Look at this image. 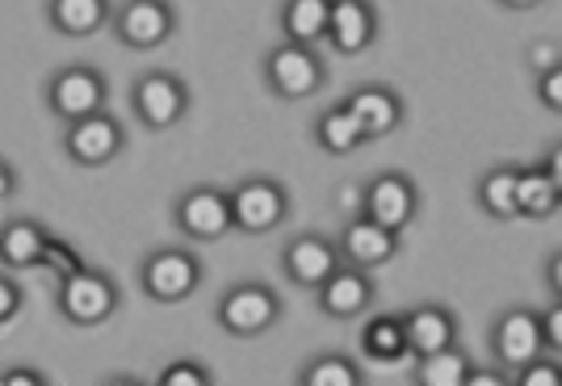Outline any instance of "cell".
<instances>
[{
  "label": "cell",
  "instance_id": "obj_20",
  "mask_svg": "<svg viewBox=\"0 0 562 386\" xmlns=\"http://www.w3.org/2000/svg\"><path fill=\"white\" fill-rule=\"evenodd\" d=\"M47 243H50V236L38 218L18 215V218H9L4 231H0V261H4V269H13V273L34 269V265H43Z\"/></svg>",
  "mask_w": 562,
  "mask_h": 386
},
{
  "label": "cell",
  "instance_id": "obj_4",
  "mask_svg": "<svg viewBox=\"0 0 562 386\" xmlns=\"http://www.w3.org/2000/svg\"><path fill=\"white\" fill-rule=\"evenodd\" d=\"M172 227L193 243H214L235 231L232 190L193 185L172 202Z\"/></svg>",
  "mask_w": 562,
  "mask_h": 386
},
{
  "label": "cell",
  "instance_id": "obj_1",
  "mask_svg": "<svg viewBox=\"0 0 562 386\" xmlns=\"http://www.w3.org/2000/svg\"><path fill=\"white\" fill-rule=\"evenodd\" d=\"M281 294L269 282H257V277H244V282H232V286L218 294L214 303V319L218 328L235 340H252L265 337L269 328L281 323Z\"/></svg>",
  "mask_w": 562,
  "mask_h": 386
},
{
  "label": "cell",
  "instance_id": "obj_18",
  "mask_svg": "<svg viewBox=\"0 0 562 386\" xmlns=\"http://www.w3.org/2000/svg\"><path fill=\"white\" fill-rule=\"evenodd\" d=\"M403 323H407V349L412 357H428L437 349H449L458 344V315L441 307V303H420L412 311H403Z\"/></svg>",
  "mask_w": 562,
  "mask_h": 386
},
{
  "label": "cell",
  "instance_id": "obj_33",
  "mask_svg": "<svg viewBox=\"0 0 562 386\" xmlns=\"http://www.w3.org/2000/svg\"><path fill=\"white\" fill-rule=\"evenodd\" d=\"M529 68H533V76H541V72H550V68H559L562 64V47L559 43H550V38H541V43H533L529 47Z\"/></svg>",
  "mask_w": 562,
  "mask_h": 386
},
{
  "label": "cell",
  "instance_id": "obj_19",
  "mask_svg": "<svg viewBox=\"0 0 562 386\" xmlns=\"http://www.w3.org/2000/svg\"><path fill=\"white\" fill-rule=\"evenodd\" d=\"M114 13L110 0H47V22L64 38H93L97 30L114 25Z\"/></svg>",
  "mask_w": 562,
  "mask_h": 386
},
{
  "label": "cell",
  "instance_id": "obj_7",
  "mask_svg": "<svg viewBox=\"0 0 562 386\" xmlns=\"http://www.w3.org/2000/svg\"><path fill=\"white\" fill-rule=\"evenodd\" d=\"M232 211H235V231L244 236H269L290 218V190L278 177H239L232 185Z\"/></svg>",
  "mask_w": 562,
  "mask_h": 386
},
{
  "label": "cell",
  "instance_id": "obj_26",
  "mask_svg": "<svg viewBox=\"0 0 562 386\" xmlns=\"http://www.w3.org/2000/svg\"><path fill=\"white\" fill-rule=\"evenodd\" d=\"M562 206V185L546 164L520 169V218H550Z\"/></svg>",
  "mask_w": 562,
  "mask_h": 386
},
{
  "label": "cell",
  "instance_id": "obj_21",
  "mask_svg": "<svg viewBox=\"0 0 562 386\" xmlns=\"http://www.w3.org/2000/svg\"><path fill=\"white\" fill-rule=\"evenodd\" d=\"M281 38L290 43H328L331 0H281Z\"/></svg>",
  "mask_w": 562,
  "mask_h": 386
},
{
  "label": "cell",
  "instance_id": "obj_10",
  "mask_svg": "<svg viewBox=\"0 0 562 386\" xmlns=\"http://www.w3.org/2000/svg\"><path fill=\"white\" fill-rule=\"evenodd\" d=\"M361 215L378 218L391 231H407L420 215V190L407 172H378L361 185Z\"/></svg>",
  "mask_w": 562,
  "mask_h": 386
},
{
  "label": "cell",
  "instance_id": "obj_37",
  "mask_svg": "<svg viewBox=\"0 0 562 386\" xmlns=\"http://www.w3.org/2000/svg\"><path fill=\"white\" fill-rule=\"evenodd\" d=\"M546 282L554 290V298H562V248L550 257V265H546Z\"/></svg>",
  "mask_w": 562,
  "mask_h": 386
},
{
  "label": "cell",
  "instance_id": "obj_17",
  "mask_svg": "<svg viewBox=\"0 0 562 386\" xmlns=\"http://www.w3.org/2000/svg\"><path fill=\"white\" fill-rule=\"evenodd\" d=\"M345 105L357 114V122H361V130H366L370 144L395 135L398 126H403V101H398V93L386 89V84H357V89L345 96Z\"/></svg>",
  "mask_w": 562,
  "mask_h": 386
},
{
  "label": "cell",
  "instance_id": "obj_25",
  "mask_svg": "<svg viewBox=\"0 0 562 386\" xmlns=\"http://www.w3.org/2000/svg\"><path fill=\"white\" fill-rule=\"evenodd\" d=\"M470 374H474V362H470L467 349L449 344V349H437L428 357H416V386H470Z\"/></svg>",
  "mask_w": 562,
  "mask_h": 386
},
{
  "label": "cell",
  "instance_id": "obj_11",
  "mask_svg": "<svg viewBox=\"0 0 562 386\" xmlns=\"http://www.w3.org/2000/svg\"><path fill=\"white\" fill-rule=\"evenodd\" d=\"M177 9L172 0H126L114 13V38L131 50H156L177 34Z\"/></svg>",
  "mask_w": 562,
  "mask_h": 386
},
{
  "label": "cell",
  "instance_id": "obj_12",
  "mask_svg": "<svg viewBox=\"0 0 562 386\" xmlns=\"http://www.w3.org/2000/svg\"><path fill=\"white\" fill-rule=\"evenodd\" d=\"M126 147V130L114 114H89V118H76L68 122L64 130V151L80 169H101V164H114Z\"/></svg>",
  "mask_w": 562,
  "mask_h": 386
},
{
  "label": "cell",
  "instance_id": "obj_35",
  "mask_svg": "<svg viewBox=\"0 0 562 386\" xmlns=\"http://www.w3.org/2000/svg\"><path fill=\"white\" fill-rule=\"evenodd\" d=\"M513 383V374L504 370V365H474V374H470V386H508Z\"/></svg>",
  "mask_w": 562,
  "mask_h": 386
},
{
  "label": "cell",
  "instance_id": "obj_6",
  "mask_svg": "<svg viewBox=\"0 0 562 386\" xmlns=\"http://www.w3.org/2000/svg\"><path fill=\"white\" fill-rule=\"evenodd\" d=\"M139 286L151 303H186L202 286V261L189 248H156L139 265Z\"/></svg>",
  "mask_w": 562,
  "mask_h": 386
},
{
  "label": "cell",
  "instance_id": "obj_38",
  "mask_svg": "<svg viewBox=\"0 0 562 386\" xmlns=\"http://www.w3.org/2000/svg\"><path fill=\"white\" fill-rule=\"evenodd\" d=\"M541 164H546V169H550V177H554V181H559V185H562V144H554V147H550V151H546V160H541Z\"/></svg>",
  "mask_w": 562,
  "mask_h": 386
},
{
  "label": "cell",
  "instance_id": "obj_24",
  "mask_svg": "<svg viewBox=\"0 0 562 386\" xmlns=\"http://www.w3.org/2000/svg\"><path fill=\"white\" fill-rule=\"evenodd\" d=\"M361 349H366V357H374L382 365L403 362L412 353L407 349V323H403V315H374L361 328Z\"/></svg>",
  "mask_w": 562,
  "mask_h": 386
},
{
  "label": "cell",
  "instance_id": "obj_14",
  "mask_svg": "<svg viewBox=\"0 0 562 386\" xmlns=\"http://www.w3.org/2000/svg\"><path fill=\"white\" fill-rule=\"evenodd\" d=\"M370 273H374V269H361V265H349V261H345L324 286L315 290L319 311L328 315V319H357V315L370 311L378 298V282L370 277Z\"/></svg>",
  "mask_w": 562,
  "mask_h": 386
},
{
  "label": "cell",
  "instance_id": "obj_32",
  "mask_svg": "<svg viewBox=\"0 0 562 386\" xmlns=\"http://www.w3.org/2000/svg\"><path fill=\"white\" fill-rule=\"evenodd\" d=\"M538 101L546 105V110L562 114V64L538 76Z\"/></svg>",
  "mask_w": 562,
  "mask_h": 386
},
{
  "label": "cell",
  "instance_id": "obj_34",
  "mask_svg": "<svg viewBox=\"0 0 562 386\" xmlns=\"http://www.w3.org/2000/svg\"><path fill=\"white\" fill-rule=\"evenodd\" d=\"M541 319H546V349L562 357V298H554V307H546Z\"/></svg>",
  "mask_w": 562,
  "mask_h": 386
},
{
  "label": "cell",
  "instance_id": "obj_28",
  "mask_svg": "<svg viewBox=\"0 0 562 386\" xmlns=\"http://www.w3.org/2000/svg\"><path fill=\"white\" fill-rule=\"evenodd\" d=\"M160 386H211V365L193 362V357H181V362H172L160 370Z\"/></svg>",
  "mask_w": 562,
  "mask_h": 386
},
{
  "label": "cell",
  "instance_id": "obj_39",
  "mask_svg": "<svg viewBox=\"0 0 562 386\" xmlns=\"http://www.w3.org/2000/svg\"><path fill=\"white\" fill-rule=\"evenodd\" d=\"M13 177H18V172L9 169V164H4V169H0V197H13V185H18V181H13Z\"/></svg>",
  "mask_w": 562,
  "mask_h": 386
},
{
  "label": "cell",
  "instance_id": "obj_9",
  "mask_svg": "<svg viewBox=\"0 0 562 386\" xmlns=\"http://www.w3.org/2000/svg\"><path fill=\"white\" fill-rule=\"evenodd\" d=\"M550 353L546 349V319L533 307H508L492 323V357L508 374H516L520 365H529L533 357Z\"/></svg>",
  "mask_w": 562,
  "mask_h": 386
},
{
  "label": "cell",
  "instance_id": "obj_30",
  "mask_svg": "<svg viewBox=\"0 0 562 386\" xmlns=\"http://www.w3.org/2000/svg\"><path fill=\"white\" fill-rule=\"evenodd\" d=\"M38 269H47L55 282H64V277H71V273H80V269H85V261H80V252H76L71 243L50 240L47 257H43V265H38Z\"/></svg>",
  "mask_w": 562,
  "mask_h": 386
},
{
  "label": "cell",
  "instance_id": "obj_15",
  "mask_svg": "<svg viewBox=\"0 0 562 386\" xmlns=\"http://www.w3.org/2000/svg\"><path fill=\"white\" fill-rule=\"evenodd\" d=\"M340 252H345L349 265L382 269L398 257V231H391V227H382L378 218L357 211V215L345 223V231H340Z\"/></svg>",
  "mask_w": 562,
  "mask_h": 386
},
{
  "label": "cell",
  "instance_id": "obj_22",
  "mask_svg": "<svg viewBox=\"0 0 562 386\" xmlns=\"http://www.w3.org/2000/svg\"><path fill=\"white\" fill-rule=\"evenodd\" d=\"M315 144L324 147L328 156H352L361 144H370L366 139V130H361V122L352 114L345 101H336L328 105L319 118H315Z\"/></svg>",
  "mask_w": 562,
  "mask_h": 386
},
{
  "label": "cell",
  "instance_id": "obj_16",
  "mask_svg": "<svg viewBox=\"0 0 562 386\" xmlns=\"http://www.w3.org/2000/svg\"><path fill=\"white\" fill-rule=\"evenodd\" d=\"M378 38V9L370 0H331L328 43L340 55H361Z\"/></svg>",
  "mask_w": 562,
  "mask_h": 386
},
{
  "label": "cell",
  "instance_id": "obj_23",
  "mask_svg": "<svg viewBox=\"0 0 562 386\" xmlns=\"http://www.w3.org/2000/svg\"><path fill=\"white\" fill-rule=\"evenodd\" d=\"M474 197L492 218H520V169H508V164L487 169L479 177Z\"/></svg>",
  "mask_w": 562,
  "mask_h": 386
},
{
  "label": "cell",
  "instance_id": "obj_5",
  "mask_svg": "<svg viewBox=\"0 0 562 386\" xmlns=\"http://www.w3.org/2000/svg\"><path fill=\"white\" fill-rule=\"evenodd\" d=\"M110 101V76L93 64H64L47 80V110L59 122H76L101 114Z\"/></svg>",
  "mask_w": 562,
  "mask_h": 386
},
{
  "label": "cell",
  "instance_id": "obj_13",
  "mask_svg": "<svg viewBox=\"0 0 562 386\" xmlns=\"http://www.w3.org/2000/svg\"><path fill=\"white\" fill-rule=\"evenodd\" d=\"M340 265H345L340 240L319 236V231H303V236H294V240L285 243V252H281V269H285V277L303 290H319Z\"/></svg>",
  "mask_w": 562,
  "mask_h": 386
},
{
  "label": "cell",
  "instance_id": "obj_29",
  "mask_svg": "<svg viewBox=\"0 0 562 386\" xmlns=\"http://www.w3.org/2000/svg\"><path fill=\"white\" fill-rule=\"evenodd\" d=\"M516 386H562V365L554 362V353H541L529 365H520L513 374Z\"/></svg>",
  "mask_w": 562,
  "mask_h": 386
},
{
  "label": "cell",
  "instance_id": "obj_3",
  "mask_svg": "<svg viewBox=\"0 0 562 386\" xmlns=\"http://www.w3.org/2000/svg\"><path fill=\"white\" fill-rule=\"evenodd\" d=\"M55 307L68 319L71 328H97L105 319H114L122 307V290L110 273H97V269H80L59 282L55 290Z\"/></svg>",
  "mask_w": 562,
  "mask_h": 386
},
{
  "label": "cell",
  "instance_id": "obj_31",
  "mask_svg": "<svg viewBox=\"0 0 562 386\" xmlns=\"http://www.w3.org/2000/svg\"><path fill=\"white\" fill-rule=\"evenodd\" d=\"M25 307V290L18 277H0V323H13Z\"/></svg>",
  "mask_w": 562,
  "mask_h": 386
},
{
  "label": "cell",
  "instance_id": "obj_40",
  "mask_svg": "<svg viewBox=\"0 0 562 386\" xmlns=\"http://www.w3.org/2000/svg\"><path fill=\"white\" fill-rule=\"evenodd\" d=\"M495 4H504V9H513V13H529V9H538L541 0H495Z\"/></svg>",
  "mask_w": 562,
  "mask_h": 386
},
{
  "label": "cell",
  "instance_id": "obj_2",
  "mask_svg": "<svg viewBox=\"0 0 562 386\" xmlns=\"http://www.w3.org/2000/svg\"><path fill=\"white\" fill-rule=\"evenodd\" d=\"M260 72L269 93H278L281 101H306L328 84V68L319 59V50L311 43H273L260 59Z\"/></svg>",
  "mask_w": 562,
  "mask_h": 386
},
{
  "label": "cell",
  "instance_id": "obj_27",
  "mask_svg": "<svg viewBox=\"0 0 562 386\" xmlns=\"http://www.w3.org/2000/svg\"><path fill=\"white\" fill-rule=\"evenodd\" d=\"M299 383L303 386H361L366 383V374H361V365L345 357V353H319V357H311V362L299 370Z\"/></svg>",
  "mask_w": 562,
  "mask_h": 386
},
{
  "label": "cell",
  "instance_id": "obj_36",
  "mask_svg": "<svg viewBox=\"0 0 562 386\" xmlns=\"http://www.w3.org/2000/svg\"><path fill=\"white\" fill-rule=\"evenodd\" d=\"M4 386H43L47 383V374L43 370H30V365H13V370H4Z\"/></svg>",
  "mask_w": 562,
  "mask_h": 386
},
{
  "label": "cell",
  "instance_id": "obj_8",
  "mask_svg": "<svg viewBox=\"0 0 562 386\" xmlns=\"http://www.w3.org/2000/svg\"><path fill=\"white\" fill-rule=\"evenodd\" d=\"M131 110L147 130H172L189 114V84L168 68H151V72L135 76Z\"/></svg>",
  "mask_w": 562,
  "mask_h": 386
}]
</instances>
